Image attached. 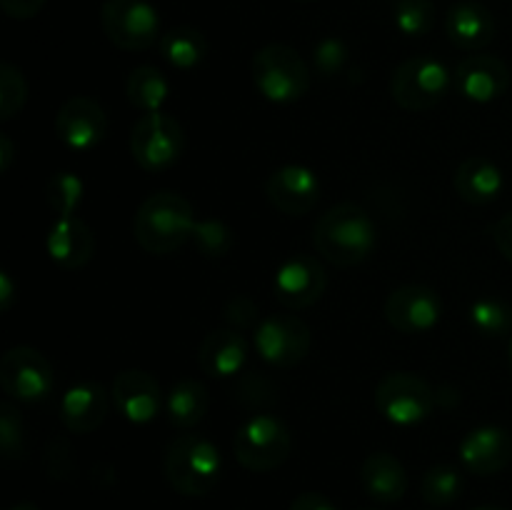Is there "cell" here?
I'll return each instance as SVG.
<instances>
[{
	"label": "cell",
	"mask_w": 512,
	"mask_h": 510,
	"mask_svg": "<svg viewBox=\"0 0 512 510\" xmlns=\"http://www.w3.org/2000/svg\"><path fill=\"white\" fill-rule=\"evenodd\" d=\"M510 85V70L495 55H470L455 70V88L470 103H493Z\"/></svg>",
	"instance_id": "cell-18"
},
{
	"label": "cell",
	"mask_w": 512,
	"mask_h": 510,
	"mask_svg": "<svg viewBox=\"0 0 512 510\" xmlns=\"http://www.w3.org/2000/svg\"><path fill=\"white\" fill-rule=\"evenodd\" d=\"M185 145L183 125L173 115L163 113H143L135 120L130 130V153L133 160L143 170L158 173L170 168L180 158Z\"/></svg>",
	"instance_id": "cell-9"
},
{
	"label": "cell",
	"mask_w": 512,
	"mask_h": 510,
	"mask_svg": "<svg viewBox=\"0 0 512 510\" xmlns=\"http://www.w3.org/2000/svg\"><path fill=\"white\" fill-rule=\"evenodd\" d=\"M125 95L133 108L143 113H158L170 95V83L155 65H138L130 70Z\"/></svg>",
	"instance_id": "cell-27"
},
{
	"label": "cell",
	"mask_w": 512,
	"mask_h": 510,
	"mask_svg": "<svg viewBox=\"0 0 512 510\" xmlns=\"http://www.w3.org/2000/svg\"><path fill=\"white\" fill-rule=\"evenodd\" d=\"M15 300V283L10 278V273H0V310H10Z\"/></svg>",
	"instance_id": "cell-40"
},
{
	"label": "cell",
	"mask_w": 512,
	"mask_h": 510,
	"mask_svg": "<svg viewBox=\"0 0 512 510\" xmlns=\"http://www.w3.org/2000/svg\"><path fill=\"white\" fill-rule=\"evenodd\" d=\"M45 250H48L50 260L58 263L60 268H83L95 253V235L90 225L78 215L55 218L48 235H45Z\"/></svg>",
	"instance_id": "cell-20"
},
{
	"label": "cell",
	"mask_w": 512,
	"mask_h": 510,
	"mask_svg": "<svg viewBox=\"0 0 512 510\" xmlns=\"http://www.w3.org/2000/svg\"><path fill=\"white\" fill-rule=\"evenodd\" d=\"M0 385L20 403H40L55 388V370L40 350L15 345L0 360Z\"/></svg>",
	"instance_id": "cell-10"
},
{
	"label": "cell",
	"mask_w": 512,
	"mask_h": 510,
	"mask_svg": "<svg viewBox=\"0 0 512 510\" xmlns=\"http://www.w3.org/2000/svg\"><path fill=\"white\" fill-rule=\"evenodd\" d=\"M508 363H510V370H512V340H510V348H508Z\"/></svg>",
	"instance_id": "cell-44"
},
{
	"label": "cell",
	"mask_w": 512,
	"mask_h": 510,
	"mask_svg": "<svg viewBox=\"0 0 512 510\" xmlns=\"http://www.w3.org/2000/svg\"><path fill=\"white\" fill-rule=\"evenodd\" d=\"M320 178L313 168L298 163H288L275 168L265 180V195L270 205L285 215H305L318 205Z\"/></svg>",
	"instance_id": "cell-15"
},
{
	"label": "cell",
	"mask_w": 512,
	"mask_h": 510,
	"mask_svg": "<svg viewBox=\"0 0 512 510\" xmlns=\"http://www.w3.org/2000/svg\"><path fill=\"white\" fill-rule=\"evenodd\" d=\"M360 483L375 503H398L408 493L405 465L393 453H370L360 465Z\"/></svg>",
	"instance_id": "cell-23"
},
{
	"label": "cell",
	"mask_w": 512,
	"mask_h": 510,
	"mask_svg": "<svg viewBox=\"0 0 512 510\" xmlns=\"http://www.w3.org/2000/svg\"><path fill=\"white\" fill-rule=\"evenodd\" d=\"M470 323L485 338H503L512 330V308L495 298L475 300L470 305Z\"/></svg>",
	"instance_id": "cell-30"
},
{
	"label": "cell",
	"mask_w": 512,
	"mask_h": 510,
	"mask_svg": "<svg viewBox=\"0 0 512 510\" xmlns=\"http://www.w3.org/2000/svg\"><path fill=\"white\" fill-rule=\"evenodd\" d=\"M250 75H253L255 90L270 103H298L310 90L308 63L298 50L285 43H268L255 50Z\"/></svg>",
	"instance_id": "cell-4"
},
{
	"label": "cell",
	"mask_w": 512,
	"mask_h": 510,
	"mask_svg": "<svg viewBox=\"0 0 512 510\" xmlns=\"http://www.w3.org/2000/svg\"><path fill=\"white\" fill-rule=\"evenodd\" d=\"M450 83H453V75L445 68V63H440L433 55H413L393 70L390 93L400 108L420 113V110L435 108L450 90Z\"/></svg>",
	"instance_id": "cell-6"
},
{
	"label": "cell",
	"mask_w": 512,
	"mask_h": 510,
	"mask_svg": "<svg viewBox=\"0 0 512 510\" xmlns=\"http://www.w3.org/2000/svg\"><path fill=\"white\" fill-rule=\"evenodd\" d=\"M395 28L408 38L428 35L435 25V5L430 0H398L393 8Z\"/></svg>",
	"instance_id": "cell-32"
},
{
	"label": "cell",
	"mask_w": 512,
	"mask_h": 510,
	"mask_svg": "<svg viewBox=\"0 0 512 510\" xmlns=\"http://www.w3.org/2000/svg\"><path fill=\"white\" fill-rule=\"evenodd\" d=\"M208 388L200 380L185 378L165 395V415L175 428H193L208 413Z\"/></svg>",
	"instance_id": "cell-25"
},
{
	"label": "cell",
	"mask_w": 512,
	"mask_h": 510,
	"mask_svg": "<svg viewBox=\"0 0 512 510\" xmlns=\"http://www.w3.org/2000/svg\"><path fill=\"white\" fill-rule=\"evenodd\" d=\"M225 320H228L235 330H245L250 328V325L260 323L258 308H255L253 300L245 298V295H238V298H233L225 305Z\"/></svg>",
	"instance_id": "cell-36"
},
{
	"label": "cell",
	"mask_w": 512,
	"mask_h": 510,
	"mask_svg": "<svg viewBox=\"0 0 512 510\" xmlns=\"http://www.w3.org/2000/svg\"><path fill=\"white\" fill-rule=\"evenodd\" d=\"M473 510H505V508H500V505H480V508H473Z\"/></svg>",
	"instance_id": "cell-43"
},
{
	"label": "cell",
	"mask_w": 512,
	"mask_h": 510,
	"mask_svg": "<svg viewBox=\"0 0 512 510\" xmlns=\"http://www.w3.org/2000/svg\"><path fill=\"white\" fill-rule=\"evenodd\" d=\"M378 245L373 218L355 203H338L320 215L315 225V248L328 263L353 268L365 263Z\"/></svg>",
	"instance_id": "cell-1"
},
{
	"label": "cell",
	"mask_w": 512,
	"mask_h": 510,
	"mask_svg": "<svg viewBox=\"0 0 512 510\" xmlns=\"http://www.w3.org/2000/svg\"><path fill=\"white\" fill-rule=\"evenodd\" d=\"M455 193L470 205H488L503 193V170L483 155H470L455 170Z\"/></svg>",
	"instance_id": "cell-24"
},
{
	"label": "cell",
	"mask_w": 512,
	"mask_h": 510,
	"mask_svg": "<svg viewBox=\"0 0 512 510\" xmlns=\"http://www.w3.org/2000/svg\"><path fill=\"white\" fill-rule=\"evenodd\" d=\"M248 360V340L240 330L220 328L205 335L198 350L200 370L210 378H233Z\"/></svg>",
	"instance_id": "cell-22"
},
{
	"label": "cell",
	"mask_w": 512,
	"mask_h": 510,
	"mask_svg": "<svg viewBox=\"0 0 512 510\" xmlns=\"http://www.w3.org/2000/svg\"><path fill=\"white\" fill-rule=\"evenodd\" d=\"M195 213L188 198L173 190H158L140 203L133 220L135 240L150 255H170L183 248L195 230Z\"/></svg>",
	"instance_id": "cell-2"
},
{
	"label": "cell",
	"mask_w": 512,
	"mask_h": 510,
	"mask_svg": "<svg viewBox=\"0 0 512 510\" xmlns=\"http://www.w3.org/2000/svg\"><path fill=\"white\" fill-rule=\"evenodd\" d=\"M345 63H348V45L335 35H328L313 48V65L325 78L338 75L345 68Z\"/></svg>",
	"instance_id": "cell-35"
},
{
	"label": "cell",
	"mask_w": 512,
	"mask_h": 510,
	"mask_svg": "<svg viewBox=\"0 0 512 510\" xmlns=\"http://www.w3.org/2000/svg\"><path fill=\"white\" fill-rule=\"evenodd\" d=\"M255 350L273 368H293L310 353L313 335L305 320L295 315H265L255 325Z\"/></svg>",
	"instance_id": "cell-11"
},
{
	"label": "cell",
	"mask_w": 512,
	"mask_h": 510,
	"mask_svg": "<svg viewBox=\"0 0 512 510\" xmlns=\"http://www.w3.org/2000/svg\"><path fill=\"white\" fill-rule=\"evenodd\" d=\"M85 185L83 180L75 173H55L53 178L45 185V198L48 205L53 208V213L58 218H70V215H78V208L83 205Z\"/></svg>",
	"instance_id": "cell-29"
},
{
	"label": "cell",
	"mask_w": 512,
	"mask_h": 510,
	"mask_svg": "<svg viewBox=\"0 0 512 510\" xmlns=\"http://www.w3.org/2000/svg\"><path fill=\"white\" fill-rule=\"evenodd\" d=\"M235 458L250 473H270L288 460L293 435L275 415H253L235 433Z\"/></svg>",
	"instance_id": "cell-5"
},
{
	"label": "cell",
	"mask_w": 512,
	"mask_h": 510,
	"mask_svg": "<svg viewBox=\"0 0 512 510\" xmlns=\"http://www.w3.org/2000/svg\"><path fill=\"white\" fill-rule=\"evenodd\" d=\"M460 463L473 475H495L512 460V435L500 425H480L460 440Z\"/></svg>",
	"instance_id": "cell-17"
},
{
	"label": "cell",
	"mask_w": 512,
	"mask_h": 510,
	"mask_svg": "<svg viewBox=\"0 0 512 510\" xmlns=\"http://www.w3.org/2000/svg\"><path fill=\"white\" fill-rule=\"evenodd\" d=\"M435 390L415 373H390L375 388V408L388 423L413 428L435 410Z\"/></svg>",
	"instance_id": "cell-8"
},
{
	"label": "cell",
	"mask_w": 512,
	"mask_h": 510,
	"mask_svg": "<svg viewBox=\"0 0 512 510\" xmlns=\"http://www.w3.org/2000/svg\"><path fill=\"white\" fill-rule=\"evenodd\" d=\"M55 135L63 145L73 150H93L98 148L108 133V115L103 105L85 95L65 100L55 113Z\"/></svg>",
	"instance_id": "cell-13"
},
{
	"label": "cell",
	"mask_w": 512,
	"mask_h": 510,
	"mask_svg": "<svg viewBox=\"0 0 512 510\" xmlns=\"http://www.w3.org/2000/svg\"><path fill=\"white\" fill-rule=\"evenodd\" d=\"M223 475V455L203 435H180L165 450V478L170 488L188 498H203Z\"/></svg>",
	"instance_id": "cell-3"
},
{
	"label": "cell",
	"mask_w": 512,
	"mask_h": 510,
	"mask_svg": "<svg viewBox=\"0 0 512 510\" xmlns=\"http://www.w3.org/2000/svg\"><path fill=\"white\" fill-rule=\"evenodd\" d=\"M385 318L398 333H430L443 318V300L428 285H400L385 300Z\"/></svg>",
	"instance_id": "cell-12"
},
{
	"label": "cell",
	"mask_w": 512,
	"mask_h": 510,
	"mask_svg": "<svg viewBox=\"0 0 512 510\" xmlns=\"http://www.w3.org/2000/svg\"><path fill=\"white\" fill-rule=\"evenodd\" d=\"M298 3H315V0H298Z\"/></svg>",
	"instance_id": "cell-45"
},
{
	"label": "cell",
	"mask_w": 512,
	"mask_h": 510,
	"mask_svg": "<svg viewBox=\"0 0 512 510\" xmlns=\"http://www.w3.org/2000/svg\"><path fill=\"white\" fill-rule=\"evenodd\" d=\"M445 33L455 48L480 50L493 43L495 18L478 0H460L445 15Z\"/></svg>",
	"instance_id": "cell-21"
},
{
	"label": "cell",
	"mask_w": 512,
	"mask_h": 510,
	"mask_svg": "<svg viewBox=\"0 0 512 510\" xmlns=\"http://www.w3.org/2000/svg\"><path fill=\"white\" fill-rule=\"evenodd\" d=\"M113 395H108L103 383L83 380V383L70 385L60 400V420L70 433L88 435L103 425L108 415V405Z\"/></svg>",
	"instance_id": "cell-19"
},
{
	"label": "cell",
	"mask_w": 512,
	"mask_h": 510,
	"mask_svg": "<svg viewBox=\"0 0 512 510\" xmlns=\"http://www.w3.org/2000/svg\"><path fill=\"white\" fill-rule=\"evenodd\" d=\"M13 160H15L13 140H10L8 133H0V170H3V173H8L10 165H13Z\"/></svg>",
	"instance_id": "cell-41"
},
{
	"label": "cell",
	"mask_w": 512,
	"mask_h": 510,
	"mask_svg": "<svg viewBox=\"0 0 512 510\" xmlns=\"http://www.w3.org/2000/svg\"><path fill=\"white\" fill-rule=\"evenodd\" d=\"M0 448L8 460L23 458V420L13 403L0 405Z\"/></svg>",
	"instance_id": "cell-34"
},
{
	"label": "cell",
	"mask_w": 512,
	"mask_h": 510,
	"mask_svg": "<svg viewBox=\"0 0 512 510\" xmlns=\"http://www.w3.org/2000/svg\"><path fill=\"white\" fill-rule=\"evenodd\" d=\"M10 510H40V508L35 503H30V500H23V503H15Z\"/></svg>",
	"instance_id": "cell-42"
},
{
	"label": "cell",
	"mask_w": 512,
	"mask_h": 510,
	"mask_svg": "<svg viewBox=\"0 0 512 510\" xmlns=\"http://www.w3.org/2000/svg\"><path fill=\"white\" fill-rule=\"evenodd\" d=\"M100 28L120 50H148L158 43L160 13L150 0H105L100 8Z\"/></svg>",
	"instance_id": "cell-7"
},
{
	"label": "cell",
	"mask_w": 512,
	"mask_h": 510,
	"mask_svg": "<svg viewBox=\"0 0 512 510\" xmlns=\"http://www.w3.org/2000/svg\"><path fill=\"white\" fill-rule=\"evenodd\" d=\"M493 240L495 245H498L500 253L512 263V210L493 225Z\"/></svg>",
	"instance_id": "cell-38"
},
{
	"label": "cell",
	"mask_w": 512,
	"mask_h": 510,
	"mask_svg": "<svg viewBox=\"0 0 512 510\" xmlns=\"http://www.w3.org/2000/svg\"><path fill=\"white\" fill-rule=\"evenodd\" d=\"M290 510H338L333 500H328L320 493H300L298 498L290 503Z\"/></svg>",
	"instance_id": "cell-39"
},
{
	"label": "cell",
	"mask_w": 512,
	"mask_h": 510,
	"mask_svg": "<svg viewBox=\"0 0 512 510\" xmlns=\"http://www.w3.org/2000/svg\"><path fill=\"white\" fill-rule=\"evenodd\" d=\"M370 510H375V508H370Z\"/></svg>",
	"instance_id": "cell-46"
},
{
	"label": "cell",
	"mask_w": 512,
	"mask_h": 510,
	"mask_svg": "<svg viewBox=\"0 0 512 510\" xmlns=\"http://www.w3.org/2000/svg\"><path fill=\"white\" fill-rule=\"evenodd\" d=\"M325 285L328 275L313 255H293L283 260L273 280L275 298L290 310H303L318 303L325 293Z\"/></svg>",
	"instance_id": "cell-14"
},
{
	"label": "cell",
	"mask_w": 512,
	"mask_h": 510,
	"mask_svg": "<svg viewBox=\"0 0 512 510\" xmlns=\"http://www.w3.org/2000/svg\"><path fill=\"white\" fill-rule=\"evenodd\" d=\"M160 55L175 70H195L208 58V40L193 25H178L160 38Z\"/></svg>",
	"instance_id": "cell-26"
},
{
	"label": "cell",
	"mask_w": 512,
	"mask_h": 510,
	"mask_svg": "<svg viewBox=\"0 0 512 510\" xmlns=\"http://www.w3.org/2000/svg\"><path fill=\"white\" fill-rule=\"evenodd\" d=\"M110 395H113L115 410L133 425L153 423L160 408H165V395L160 390V383L148 370L130 368L118 373Z\"/></svg>",
	"instance_id": "cell-16"
},
{
	"label": "cell",
	"mask_w": 512,
	"mask_h": 510,
	"mask_svg": "<svg viewBox=\"0 0 512 510\" xmlns=\"http://www.w3.org/2000/svg\"><path fill=\"white\" fill-rule=\"evenodd\" d=\"M190 243L195 245V250H198L200 255H205V258H210V260H218V258H225V255L233 250L235 235H233V230L223 223V220L203 218L195 223Z\"/></svg>",
	"instance_id": "cell-31"
},
{
	"label": "cell",
	"mask_w": 512,
	"mask_h": 510,
	"mask_svg": "<svg viewBox=\"0 0 512 510\" xmlns=\"http://www.w3.org/2000/svg\"><path fill=\"white\" fill-rule=\"evenodd\" d=\"M463 475L453 465H433L425 470L423 483H420V495L428 505L443 508L453 505L463 495Z\"/></svg>",
	"instance_id": "cell-28"
},
{
	"label": "cell",
	"mask_w": 512,
	"mask_h": 510,
	"mask_svg": "<svg viewBox=\"0 0 512 510\" xmlns=\"http://www.w3.org/2000/svg\"><path fill=\"white\" fill-rule=\"evenodd\" d=\"M45 8V0H3V13L15 20L35 18Z\"/></svg>",
	"instance_id": "cell-37"
},
{
	"label": "cell",
	"mask_w": 512,
	"mask_h": 510,
	"mask_svg": "<svg viewBox=\"0 0 512 510\" xmlns=\"http://www.w3.org/2000/svg\"><path fill=\"white\" fill-rule=\"evenodd\" d=\"M28 100V83L23 78V70L13 63L0 65V118L13 120Z\"/></svg>",
	"instance_id": "cell-33"
}]
</instances>
